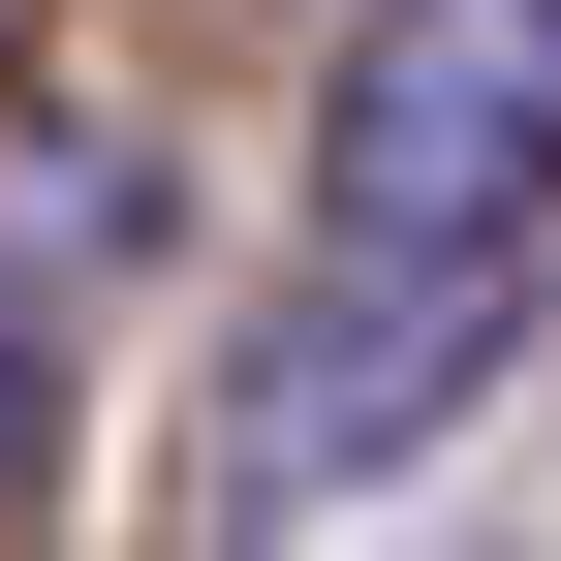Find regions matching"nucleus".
Listing matches in <instances>:
<instances>
[{"instance_id":"1","label":"nucleus","mask_w":561,"mask_h":561,"mask_svg":"<svg viewBox=\"0 0 561 561\" xmlns=\"http://www.w3.org/2000/svg\"><path fill=\"white\" fill-rule=\"evenodd\" d=\"M312 219L343 250H561V0H343Z\"/></svg>"},{"instance_id":"2","label":"nucleus","mask_w":561,"mask_h":561,"mask_svg":"<svg viewBox=\"0 0 561 561\" xmlns=\"http://www.w3.org/2000/svg\"><path fill=\"white\" fill-rule=\"evenodd\" d=\"M500 343H530V250H343L312 312L219 375V500H343V468H405Z\"/></svg>"},{"instance_id":"3","label":"nucleus","mask_w":561,"mask_h":561,"mask_svg":"<svg viewBox=\"0 0 561 561\" xmlns=\"http://www.w3.org/2000/svg\"><path fill=\"white\" fill-rule=\"evenodd\" d=\"M157 250V157L94 94H0V500L62 468V375H94V280Z\"/></svg>"}]
</instances>
